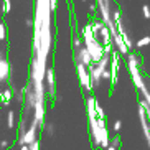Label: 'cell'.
Here are the masks:
<instances>
[{"label": "cell", "instance_id": "obj_1", "mask_svg": "<svg viewBox=\"0 0 150 150\" xmlns=\"http://www.w3.org/2000/svg\"><path fill=\"white\" fill-rule=\"evenodd\" d=\"M127 68H129V71H130V76H132V81H134V84H135V88L140 91L145 84H144V78H142L140 69H139V56L129 53L127 54Z\"/></svg>", "mask_w": 150, "mask_h": 150}, {"label": "cell", "instance_id": "obj_2", "mask_svg": "<svg viewBox=\"0 0 150 150\" xmlns=\"http://www.w3.org/2000/svg\"><path fill=\"white\" fill-rule=\"evenodd\" d=\"M84 48L88 50V53L91 54V59H93V64L97 63L104 56V48H102V45L99 43V40L96 38H88V40H84Z\"/></svg>", "mask_w": 150, "mask_h": 150}, {"label": "cell", "instance_id": "obj_3", "mask_svg": "<svg viewBox=\"0 0 150 150\" xmlns=\"http://www.w3.org/2000/svg\"><path fill=\"white\" fill-rule=\"evenodd\" d=\"M76 69H78V76H79L81 86H83L88 93H91V91H93V83H91V76H89L88 68L84 66V64H81V63H78V64H76Z\"/></svg>", "mask_w": 150, "mask_h": 150}, {"label": "cell", "instance_id": "obj_4", "mask_svg": "<svg viewBox=\"0 0 150 150\" xmlns=\"http://www.w3.org/2000/svg\"><path fill=\"white\" fill-rule=\"evenodd\" d=\"M36 132H38V124H36L35 120H31L30 129H27V132L20 137L18 144H20V145H28V147H30L31 144L36 140Z\"/></svg>", "mask_w": 150, "mask_h": 150}, {"label": "cell", "instance_id": "obj_5", "mask_svg": "<svg viewBox=\"0 0 150 150\" xmlns=\"http://www.w3.org/2000/svg\"><path fill=\"white\" fill-rule=\"evenodd\" d=\"M78 63H81V64H84L86 68H89L91 64H93V59H91V54L88 53V50L86 48H79L78 50Z\"/></svg>", "mask_w": 150, "mask_h": 150}, {"label": "cell", "instance_id": "obj_6", "mask_svg": "<svg viewBox=\"0 0 150 150\" xmlns=\"http://www.w3.org/2000/svg\"><path fill=\"white\" fill-rule=\"evenodd\" d=\"M2 54V53H0ZM8 74H10V66H8V63L5 61L4 58L0 56V83L5 79H8Z\"/></svg>", "mask_w": 150, "mask_h": 150}, {"label": "cell", "instance_id": "obj_7", "mask_svg": "<svg viewBox=\"0 0 150 150\" xmlns=\"http://www.w3.org/2000/svg\"><path fill=\"white\" fill-rule=\"evenodd\" d=\"M45 78H46V84L50 88V96H53V84H54V76H53V69L51 68H46V73H45Z\"/></svg>", "mask_w": 150, "mask_h": 150}, {"label": "cell", "instance_id": "obj_8", "mask_svg": "<svg viewBox=\"0 0 150 150\" xmlns=\"http://www.w3.org/2000/svg\"><path fill=\"white\" fill-rule=\"evenodd\" d=\"M12 97H13V94H12V91H10V89H5V91H2V93H0V101L4 102V106H8L10 101H12Z\"/></svg>", "mask_w": 150, "mask_h": 150}, {"label": "cell", "instance_id": "obj_9", "mask_svg": "<svg viewBox=\"0 0 150 150\" xmlns=\"http://www.w3.org/2000/svg\"><path fill=\"white\" fill-rule=\"evenodd\" d=\"M7 125H8L10 129L15 125V112L13 110H8V115H7Z\"/></svg>", "mask_w": 150, "mask_h": 150}, {"label": "cell", "instance_id": "obj_10", "mask_svg": "<svg viewBox=\"0 0 150 150\" xmlns=\"http://www.w3.org/2000/svg\"><path fill=\"white\" fill-rule=\"evenodd\" d=\"M147 45H150V36H144V38H140V40L135 43L137 48H144V46H147Z\"/></svg>", "mask_w": 150, "mask_h": 150}, {"label": "cell", "instance_id": "obj_11", "mask_svg": "<svg viewBox=\"0 0 150 150\" xmlns=\"http://www.w3.org/2000/svg\"><path fill=\"white\" fill-rule=\"evenodd\" d=\"M5 38H7V27L4 22H0V40L4 41Z\"/></svg>", "mask_w": 150, "mask_h": 150}, {"label": "cell", "instance_id": "obj_12", "mask_svg": "<svg viewBox=\"0 0 150 150\" xmlns=\"http://www.w3.org/2000/svg\"><path fill=\"white\" fill-rule=\"evenodd\" d=\"M119 140H120V137H119V134H117V135L112 137V140H109V145L114 147V149H117V145H119Z\"/></svg>", "mask_w": 150, "mask_h": 150}, {"label": "cell", "instance_id": "obj_13", "mask_svg": "<svg viewBox=\"0 0 150 150\" xmlns=\"http://www.w3.org/2000/svg\"><path fill=\"white\" fill-rule=\"evenodd\" d=\"M10 10H12V2L10 0H5L4 2V13H10Z\"/></svg>", "mask_w": 150, "mask_h": 150}, {"label": "cell", "instance_id": "obj_14", "mask_svg": "<svg viewBox=\"0 0 150 150\" xmlns=\"http://www.w3.org/2000/svg\"><path fill=\"white\" fill-rule=\"evenodd\" d=\"M48 7H50V12H54L58 7V0H48Z\"/></svg>", "mask_w": 150, "mask_h": 150}, {"label": "cell", "instance_id": "obj_15", "mask_svg": "<svg viewBox=\"0 0 150 150\" xmlns=\"http://www.w3.org/2000/svg\"><path fill=\"white\" fill-rule=\"evenodd\" d=\"M142 12H144V17L149 20V18H150V8H149V5H144V7H142Z\"/></svg>", "mask_w": 150, "mask_h": 150}, {"label": "cell", "instance_id": "obj_16", "mask_svg": "<svg viewBox=\"0 0 150 150\" xmlns=\"http://www.w3.org/2000/svg\"><path fill=\"white\" fill-rule=\"evenodd\" d=\"M101 79H110V71H109V69H106V71L101 74Z\"/></svg>", "mask_w": 150, "mask_h": 150}, {"label": "cell", "instance_id": "obj_17", "mask_svg": "<svg viewBox=\"0 0 150 150\" xmlns=\"http://www.w3.org/2000/svg\"><path fill=\"white\" fill-rule=\"evenodd\" d=\"M120 127H122V122H120V120H115V122H114V130H115V132H119Z\"/></svg>", "mask_w": 150, "mask_h": 150}, {"label": "cell", "instance_id": "obj_18", "mask_svg": "<svg viewBox=\"0 0 150 150\" xmlns=\"http://www.w3.org/2000/svg\"><path fill=\"white\" fill-rule=\"evenodd\" d=\"M30 150H40V144H38V140H35L33 144L30 145Z\"/></svg>", "mask_w": 150, "mask_h": 150}, {"label": "cell", "instance_id": "obj_19", "mask_svg": "<svg viewBox=\"0 0 150 150\" xmlns=\"http://www.w3.org/2000/svg\"><path fill=\"white\" fill-rule=\"evenodd\" d=\"M74 46H76L78 50L81 48V38H79V36H76V38H74Z\"/></svg>", "mask_w": 150, "mask_h": 150}, {"label": "cell", "instance_id": "obj_20", "mask_svg": "<svg viewBox=\"0 0 150 150\" xmlns=\"http://www.w3.org/2000/svg\"><path fill=\"white\" fill-rule=\"evenodd\" d=\"M0 147H2V149H7V147H8V142H7V140H2V142H0Z\"/></svg>", "mask_w": 150, "mask_h": 150}, {"label": "cell", "instance_id": "obj_21", "mask_svg": "<svg viewBox=\"0 0 150 150\" xmlns=\"http://www.w3.org/2000/svg\"><path fill=\"white\" fill-rule=\"evenodd\" d=\"M45 127H46V130H48V134H53V125H45Z\"/></svg>", "mask_w": 150, "mask_h": 150}, {"label": "cell", "instance_id": "obj_22", "mask_svg": "<svg viewBox=\"0 0 150 150\" xmlns=\"http://www.w3.org/2000/svg\"><path fill=\"white\" fill-rule=\"evenodd\" d=\"M89 10H91V12H94V10H96V5L91 4V5H89Z\"/></svg>", "mask_w": 150, "mask_h": 150}, {"label": "cell", "instance_id": "obj_23", "mask_svg": "<svg viewBox=\"0 0 150 150\" xmlns=\"http://www.w3.org/2000/svg\"><path fill=\"white\" fill-rule=\"evenodd\" d=\"M20 150H30V147H28V145H22V149H20Z\"/></svg>", "mask_w": 150, "mask_h": 150}, {"label": "cell", "instance_id": "obj_24", "mask_svg": "<svg viewBox=\"0 0 150 150\" xmlns=\"http://www.w3.org/2000/svg\"><path fill=\"white\" fill-rule=\"evenodd\" d=\"M106 150H117V149H114V147H110V145H109V147H107Z\"/></svg>", "mask_w": 150, "mask_h": 150}, {"label": "cell", "instance_id": "obj_25", "mask_svg": "<svg viewBox=\"0 0 150 150\" xmlns=\"http://www.w3.org/2000/svg\"><path fill=\"white\" fill-rule=\"evenodd\" d=\"M97 2H104V4H109V0H97Z\"/></svg>", "mask_w": 150, "mask_h": 150}, {"label": "cell", "instance_id": "obj_26", "mask_svg": "<svg viewBox=\"0 0 150 150\" xmlns=\"http://www.w3.org/2000/svg\"><path fill=\"white\" fill-rule=\"evenodd\" d=\"M149 130H150V124H149Z\"/></svg>", "mask_w": 150, "mask_h": 150}, {"label": "cell", "instance_id": "obj_27", "mask_svg": "<svg viewBox=\"0 0 150 150\" xmlns=\"http://www.w3.org/2000/svg\"><path fill=\"white\" fill-rule=\"evenodd\" d=\"M83 2H86V0H83Z\"/></svg>", "mask_w": 150, "mask_h": 150}]
</instances>
